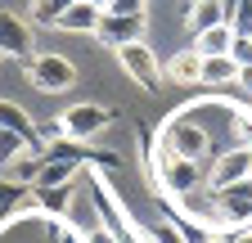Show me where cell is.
Instances as JSON below:
<instances>
[{"mask_svg":"<svg viewBox=\"0 0 252 243\" xmlns=\"http://www.w3.org/2000/svg\"><path fill=\"white\" fill-rule=\"evenodd\" d=\"M149 153H167V158H207L212 153V131L198 126V122H189L180 108L162 117V126H158Z\"/></svg>","mask_w":252,"mask_h":243,"instance_id":"cell-1","label":"cell"},{"mask_svg":"<svg viewBox=\"0 0 252 243\" xmlns=\"http://www.w3.org/2000/svg\"><path fill=\"white\" fill-rule=\"evenodd\" d=\"M23 77L36 86V90H45V95H63V90H72L77 86V63L72 59H63V54H54V50H45V54H32V59H23Z\"/></svg>","mask_w":252,"mask_h":243,"instance_id":"cell-2","label":"cell"},{"mask_svg":"<svg viewBox=\"0 0 252 243\" xmlns=\"http://www.w3.org/2000/svg\"><path fill=\"white\" fill-rule=\"evenodd\" d=\"M216 194V230H252V176L220 185Z\"/></svg>","mask_w":252,"mask_h":243,"instance_id":"cell-3","label":"cell"},{"mask_svg":"<svg viewBox=\"0 0 252 243\" xmlns=\"http://www.w3.org/2000/svg\"><path fill=\"white\" fill-rule=\"evenodd\" d=\"M108 117H113V108H104V104H72L54 117V131L77 140V144H90L94 135L108 131Z\"/></svg>","mask_w":252,"mask_h":243,"instance_id":"cell-4","label":"cell"},{"mask_svg":"<svg viewBox=\"0 0 252 243\" xmlns=\"http://www.w3.org/2000/svg\"><path fill=\"white\" fill-rule=\"evenodd\" d=\"M113 54H117L122 72L131 77V81H135L140 90H149V95H153V90L162 86V63H158V54H153V50H149L144 41H131V45H117Z\"/></svg>","mask_w":252,"mask_h":243,"instance_id":"cell-5","label":"cell"},{"mask_svg":"<svg viewBox=\"0 0 252 243\" xmlns=\"http://www.w3.org/2000/svg\"><path fill=\"white\" fill-rule=\"evenodd\" d=\"M252 176V149L248 144H230L225 153H216L212 167H207V189H220V185H234V180Z\"/></svg>","mask_w":252,"mask_h":243,"instance_id":"cell-6","label":"cell"},{"mask_svg":"<svg viewBox=\"0 0 252 243\" xmlns=\"http://www.w3.org/2000/svg\"><path fill=\"white\" fill-rule=\"evenodd\" d=\"M144 27L149 18H122V14H104L99 27H94V41L104 50H117V45H131V41H144Z\"/></svg>","mask_w":252,"mask_h":243,"instance_id":"cell-7","label":"cell"},{"mask_svg":"<svg viewBox=\"0 0 252 243\" xmlns=\"http://www.w3.org/2000/svg\"><path fill=\"white\" fill-rule=\"evenodd\" d=\"M0 50L5 59H32V27L9 9H0Z\"/></svg>","mask_w":252,"mask_h":243,"instance_id":"cell-8","label":"cell"},{"mask_svg":"<svg viewBox=\"0 0 252 243\" xmlns=\"http://www.w3.org/2000/svg\"><path fill=\"white\" fill-rule=\"evenodd\" d=\"M0 126H9V131H18L36 153H45V131L36 126V122L27 117V108H18L14 99H0Z\"/></svg>","mask_w":252,"mask_h":243,"instance_id":"cell-9","label":"cell"},{"mask_svg":"<svg viewBox=\"0 0 252 243\" xmlns=\"http://www.w3.org/2000/svg\"><path fill=\"white\" fill-rule=\"evenodd\" d=\"M41 167H45V153H36V149H23L14 162L0 167V180H9L14 189H32V185H36V176H41Z\"/></svg>","mask_w":252,"mask_h":243,"instance_id":"cell-10","label":"cell"},{"mask_svg":"<svg viewBox=\"0 0 252 243\" xmlns=\"http://www.w3.org/2000/svg\"><path fill=\"white\" fill-rule=\"evenodd\" d=\"M162 77H171L176 86H203V54H198L194 45H189V50H176V54L167 59Z\"/></svg>","mask_w":252,"mask_h":243,"instance_id":"cell-11","label":"cell"},{"mask_svg":"<svg viewBox=\"0 0 252 243\" xmlns=\"http://www.w3.org/2000/svg\"><path fill=\"white\" fill-rule=\"evenodd\" d=\"M99 18H104V9L94 5V0H77V5H72L68 14H63V18L54 23V32H77V36H94Z\"/></svg>","mask_w":252,"mask_h":243,"instance_id":"cell-12","label":"cell"},{"mask_svg":"<svg viewBox=\"0 0 252 243\" xmlns=\"http://www.w3.org/2000/svg\"><path fill=\"white\" fill-rule=\"evenodd\" d=\"M32 189H36V185H32ZM36 203H41V216H50V221H68V216H72V185L36 189Z\"/></svg>","mask_w":252,"mask_h":243,"instance_id":"cell-13","label":"cell"},{"mask_svg":"<svg viewBox=\"0 0 252 243\" xmlns=\"http://www.w3.org/2000/svg\"><path fill=\"white\" fill-rule=\"evenodd\" d=\"M86 171V162H68V158H45L41 176H36V189H54V185H72V180Z\"/></svg>","mask_w":252,"mask_h":243,"instance_id":"cell-14","label":"cell"},{"mask_svg":"<svg viewBox=\"0 0 252 243\" xmlns=\"http://www.w3.org/2000/svg\"><path fill=\"white\" fill-rule=\"evenodd\" d=\"M216 23H225V5L220 0H189V18H185V27L189 32H207V27H216Z\"/></svg>","mask_w":252,"mask_h":243,"instance_id":"cell-15","label":"cell"},{"mask_svg":"<svg viewBox=\"0 0 252 243\" xmlns=\"http://www.w3.org/2000/svg\"><path fill=\"white\" fill-rule=\"evenodd\" d=\"M230 45H234V27H230V23H216V27H207V32L194 36V50H198L203 59H212V54H230Z\"/></svg>","mask_w":252,"mask_h":243,"instance_id":"cell-16","label":"cell"},{"mask_svg":"<svg viewBox=\"0 0 252 243\" xmlns=\"http://www.w3.org/2000/svg\"><path fill=\"white\" fill-rule=\"evenodd\" d=\"M234 77H239L234 54H212V59H203V86H234Z\"/></svg>","mask_w":252,"mask_h":243,"instance_id":"cell-17","label":"cell"},{"mask_svg":"<svg viewBox=\"0 0 252 243\" xmlns=\"http://www.w3.org/2000/svg\"><path fill=\"white\" fill-rule=\"evenodd\" d=\"M72 5H77V0H32V9H27V14L36 18V27H54Z\"/></svg>","mask_w":252,"mask_h":243,"instance_id":"cell-18","label":"cell"},{"mask_svg":"<svg viewBox=\"0 0 252 243\" xmlns=\"http://www.w3.org/2000/svg\"><path fill=\"white\" fill-rule=\"evenodd\" d=\"M23 149H32L18 131H9V126H0V167H5V162H14L18 153H23Z\"/></svg>","mask_w":252,"mask_h":243,"instance_id":"cell-19","label":"cell"},{"mask_svg":"<svg viewBox=\"0 0 252 243\" xmlns=\"http://www.w3.org/2000/svg\"><path fill=\"white\" fill-rule=\"evenodd\" d=\"M104 14H122V18H149V0H108Z\"/></svg>","mask_w":252,"mask_h":243,"instance_id":"cell-20","label":"cell"},{"mask_svg":"<svg viewBox=\"0 0 252 243\" xmlns=\"http://www.w3.org/2000/svg\"><path fill=\"white\" fill-rule=\"evenodd\" d=\"M149 234H153V243H185V239H180V230H176V225H171L167 216H162V221H158V225H153Z\"/></svg>","mask_w":252,"mask_h":243,"instance_id":"cell-21","label":"cell"},{"mask_svg":"<svg viewBox=\"0 0 252 243\" xmlns=\"http://www.w3.org/2000/svg\"><path fill=\"white\" fill-rule=\"evenodd\" d=\"M234 86H239L243 95L252 99V63H239V77H234Z\"/></svg>","mask_w":252,"mask_h":243,"instance_id":"cell-22","label":"cell"},{"mask_svg":"<svg viewBox=\"0 0 252 243\" xmlns=\"http://www.w3.org/2000/svg\"><path fill=\"white\" fill-rule=\"evenodd\" d=\"M234 243H252V230H243V234H239V239H234Z\"/></svg>","mask_w":252,"mask_h":243,"instance_id":"cell-23","label":"cell"},{"mask_svg":"<svg viewBox=\"0 0 252 243\" xmlns=\"http://www.w3.org/2000/svg\"><path fill=\"white\" fill-rule=\"evenodd\" d=\"M94 5H99V9H108V0H94Z\"/></svg>","mask_w":252,"mask_h":243,"instance_id":"cell-24","label":"cell"},{"mask_svg":"<svg viewBox=\"0 0 252 243\" xmlns=\"http://www.w3.org/2000/svg\"><path fill=\"white\" fill-rule=\"evenodd\" d=\"M0 59H5V50H0Z\"/></svg>","mask_w":252,"mask_h":243,"instance_id":"cell-25","label":"cell"},{"mask_svg":"<svg viewBox=\"0 0 252 243\" xmlns=\"http://www.w3.org/2000/svg\"><path fill=\"white\" fill-rule=\"evenodd\" d=\"M248 149H252V144H248Z\"/></svg>","mask_w":252,"mask_h":243,"instance_id":"cell-26","label":"cell"}]
</instances>
